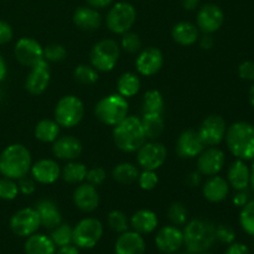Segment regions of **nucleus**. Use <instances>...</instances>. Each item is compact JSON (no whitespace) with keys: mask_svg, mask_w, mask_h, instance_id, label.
I'll use <instances>...</instances> for the list:
<instances>
[{"mask_svg":"<svg viewBox=\"0 0 254 254\" xmlns=\"http://www.w3.org/2000/svg\"><path fill=\"white\" fill-rule=\"evenodd\" d=\"M228 150L236 159L254 160V126L248 122H236L227 127L225 136Z\"/></svg>","mask_w":254,"mask_h":254,"instance_id":"2","label":"nucleus"},{"mask_svg":"<svg viewBox=\"0 0 254 254\" xmlns=\"http://www.w3.org/2000/svg\"><path fill=\"white\" fill-rule=\"evenodd\" d=\"M32 179L36 183L50 185L54 184L61 178V168L57 164V161L52 159H40L36 163H34L30 169Z\"/></svg>","mask_w":254,"mask_h":254,"instance_id":"22","label":"nucleus"},{"mask_svg":"<svg viewBox=\"0 0 254 254\" xmlns=\"http://www.w3.org/2000/svg\"><path fill=\"white\" fill-rule=\"evenodd\" d=\"M225 254H251L250 248L246 245L240 242H233L228 245V248L226 250Z\"/></svg>","mask_w":254,"mask_h":254,"instance_id":"51","label":"nucleus"},{"mask_svg":"<svg viewBox=\"0 0 254 254\" xmlns=\"http://www.w3.org/2000/svg\"><path fill=\"white\" fill-rule=\"evenodd\" d=\"M74 26L83 31H94L102 25V15L98 10L91 6H79L74 10L72 16Z\"/></svg>","mask_w":254,"mask_h":254,"instance_id":"26","label":"nucleus"},{"mask_svg":"<svg viewBox=\"0 0 254 254\" xmlns=\"http://www.w3.org/2000/svg\"><path fill=\"white\" fill-rule=\"evenodd\" d=\"M113 140L119 150L124 153H136L146 141L140 118L127 116L121 123L114 126Z\"/></svg>","mask_w":254,"mask_h":254,"instance_id":"4","label":"nucleus"},{"mask_svg":"<svg viewBox=\"0 0 254 254\" xmlns=\"http://www.w3.org/2000/svg\"><path fill=\"white\" fill-rule=\"evenodd\" d=\"M107 223H108V227L113 232L119 233V235L128 231L129 227H130V223H129L127 215L123 211L119 210H113L108 213V216H107Z\"/></svg>","mask_w":254,"mask_h":254,"instance_id":"38","label":"nucleus"},{"mask_svg":"<svg viewBox=\"0 0 254 254\" xmlns=\"http://www.w3.org/2000/svg\"><path fill=\"white\" fill-rule=\"evenodd\" d=\"M67 57V50L61 44H50L44 47V60L47 62H61Z\"/></svg>","mask_w":254,"mask_h":254,"instance_id":"44","label":"nucleus"},{"mask_svg":"<svg viewBox=\"0 0 254 254\" xmlns=\"http://www.w3.org/2000/svg\"><path fill=\"white\" fill-rule=\"evenodd\" d=\"M248 201H250V198H248V193L246 192V190L237 191V193L233 196V203L237 207H243Z\"/></svg>","mask_w":254,"mask_h":254,"instance_id":"52","label":"nucleus"},{"mask_svg":"<svg viewBox=\"0 0 254 254\" xmlns=\"http://www.w3.org/2000/svg\"><path fill=\"white\" fill-rule=\"evenodd\" d=\"M183 233L184 246L190 254L207 252L216 242V225L207 218L188 221Z\"/></svg>","mask_w":254,"mask_h":254,"instance_id":"1","label":"nucleus"},{"mask_svg":"<svg viewBox=\"0 0 254 254\" xmlns=\"http://www.w3.org/2000/svg\"><path fill=\"white\" fill-rule=\"evenodd\" d=\"M103 236V225L99 220L87 217L79 221L72 231V243L79 250L96 247Z\"/></svg>","mask_w":254,"mask_h":254,"instance_id":"8","label":"nucleus"},{"mask_svg":"<svg viewBox=\"0 0 254 254\" xmlns=\"http://www.w3.org/2000/svg\"><path fill=\"white\" fill-rule=\"evenodd\" d=\"M238 74L242 79L254 82V62L245 61L238 66Z\"/></svg>","mask_w":254,"mask_h":254,"instance_id":"49","label":"nucleus"},{"mask_svg":"<svg viewBox=\"0 0 254 254\" xmlns=\"http://www.w3.org/2000/svg\"><path fill=\"white\" fill-rule=\"evenodd\" d=\"M202 193L203 197L210 202H221L230 193V184L222 176H208V179L202 185Z\"/></svg>","mask_w":254,"mask_h":254,"instance_id":"25","label":"nucleus"},{"mask_svg":"<svg viewBox=\"0 0 254 254\" xmlns=\"http://www.w3.org/2000/svg\"><path fill=\"white\" fill-rule=\"evenodd\" d=\"M84 116V104L73 94L64 96L55 107V121L60 127L73 128L78 126Z\"/></svg>","mask_w":254,"mask_h":254,"instance_id":"7","label":"nucleus"},{"mask_svg":"<svg viewBox=\"0 0 254 254\" xmlns=\"http://www.w3.org/2000/svg\"><path fill=\"white\" fill-rule=\"evenodd\" d=\"M35 210L39 213L41 226L47 230H54L62 222V215L60 212L59 206L50 198L37 201L35 205Z\"/></svg>","mask_w":254,"mask_h":254,"instance_id":"24","label":"nucleus"},{"mask_svg":"<svg viewBox=\"0 0 254 254\" xmlns=\"http://www.w3.org/2000/svg\"><path fill=\"white\" fill-rule=\"evenodd\" d=\"M139 169L136 165L131 163H121L114 166L112 171L114 181H117L121 185H131L136 183L139 178Z\"/></svg>","mask_w":254,"mask_h":254,"instance_id":"35","label":"nucleus"},{"mask_svg":"<svg viewBox=\"0 0 254 254\" xmlns=\"http://www.w3.org/2000/svg\"><path fill=\"white\" fill-rule=\"evenodd\" d=\"M164 64L163 52L158 47H146L139 51L135 60V68L139 74L144 77H151L158 73Z\"/></svg>","mask_w":254,"mask_h":254,"instance_id":"15","label":"nucleus"},{"mask_svg":"<svg viewBox=\"0 0 254 254\" xmlns=\"http://www.w3.org/2000/svg\"><path fill=\"white\" fill-rule=\"evenodd\" d=\"M35 138L42 143H54L60 136V126L52 119H42L35 127Z\"/></svg>","mask_w":254,"mask_h":254,"instance_id":"33","label":"nucleus"},{"mask_svg":"<svg viewBox=\"0 0 254 254\" xmlns=\"http://www.w3.org/2000/svg\"><path fill=\"white\" fill-rule=\"evenodd\" d=\"M250 185L252 188L253 192H254V160L252 166H251V181H250Z\"/></svg>","mask_w":254,"mask_h":254,"instance_id":"59","label":"nucleus"},{"mask_svg":"<svg viewBox=\"0 0 254 254\" xmlns=\"http://www.w3.org/2000/svg\"><path fill=\"white\" fill-rule=\"evenodd\" d=\"M155 246L164 254L178 252L184 246L183 230L174 225L164 226L156 233Z\"/></svg>","mask_w":254,"mask_h":254,"instance_id":"18","label":"nucleus"},{"mask_svg":"<svg viewBox=\"0 0 254 254\" xmlns=\"http://www.w3.org/2000/svg\"><path fill=\"white\" fill-rule=\"evenodd\" d=\"M129 112V103L127 98L119 93L108 94L99 99L94 107V116L101 123L114 127L121 123Z\"/></svg>","mask_w":254,"mask_h":254,"instance_id":"5","label":"nucleus"},{"mask_svg":"<svg viewBox=\"0 0 254 254\" xmlns=\"http://www.w3.org/2000/svg\"><path fill=\"white\" fill-rule=\"evenodd\" d=\"M227 124L223 117L218 114H211L206 117L200 124L197 133L206 146H217L225 140Z\"/></svg>","mask_w":254,"mask_h":254,"instance_id":"12","label":"nucleus"},{"mask_svg":"<svg viewBox=\"0 0 254 254\" xmlns=\"http://www.w3.org/2000/svg\"><path fill=\"white\" fill-rule=\"evenodd\" d=\"M240 223L247 235L254 237V200L248 201L240 213Z\"/></svg>","mask_w":254,"mask_h":254,"instance_id":"41","label":"nucleus"},{"mask_svg":"<svg viewBox=\"0 0 254 254\" xmlns=\"http://www.w3.org/2000/svg\"><path fill=\"white\" fill-rule=\"evenodd\" d=\"M186 184H188L190 188H195V186H198L201 184V174L198 171H193V173H190L188 176H186Z\"/></svg>","mask_w":254,"mask_h":254,"instance_id":"54","label":"nucleus"},{"mask_svg":"<svg viewBox=\"0 0 254 254\" xmlns=\"http://www.w3.org/2000/svg\"><path fill=\"white\" fill-rule=\"evenodd\" d=\"M14 36L12 27L7 22L0 20V45H5L10 42Z\"/></svg>","mask_w":254,"mask_h":254,"instance_id":"50","label":"nucleus"},{"mask_svg":"<svg viewBox=\"0 0 254 254\" xmlns=\"http://www.w3.org/2000/svg\"><path fill=\"white\" fill-rule=\"evenodd\" d=\"M180 1L184 9L189 10V11L195 10L198 6V4H200V0H180Z\"/></svg>","mask_w":254,"mask_h":254,"instance_id":"57","label":"nucleus"},{"mask_svg":"<svg viewBox=\"0 0 254 254\" xmlns=\"http://www.w3.org/2000/svg\"><path fill=\"white\" fill-rule=\"evenodd\" d=\"M198 254H213V253H208V252H202V253H198Z\"/></svg>","mask_w":254,"mask_h":254,"instance_id":"62","label":"nucleus"},{"mask_svg":"<svg viewBox=\"0 0 254 254\" xmlns=\"http://www.w3.org/2000/svg\"><path fill=\"white\" fill-rule=\"evenodd\" d=\"M73 203L82 212L91 213L99 206V193L96 186L88 183L78 184L73 191Z\"/></svg>","mask_w":254,"mask_h":254,"instance_id":"20","label":"nucleus"},{"mask_svg":"<svg viewBox=\"0 0 254 254\" xmlns=\"http://www.w3.org/2000/svg\"><path fill=\"white\" fill-rule=\"evenodd\" d=\"M215 45V39L212 34H203L200 39V46L203 50H211Z\"/></svg>","mask_w":254,"mask_h":254,"instance_id":"53","label":"nucleus"},{"mask_svg":"<svg viewBox=\"0 0 254 254\" xmlns=\"http://www.w3.org/2000/svg\"><path fill=\"white\" fill-rule=\"evenodd\" d=\"M19 186L16 180L9 178H0V200L12 201L19 195Z\"/></svg>","mask_w":254,"mask_h":254,"instance_id":"42","label":"nucleus"},{"mask_svg":"<svg viewBox=\"0 0 254 254\" xmlns=\"http://www.w3.org/2000/svg\"><path fill=\"white\" fill-rule=\"evenodd\" d=\"M171 37L180 46H191L196 44L200 37V30L190 21H180L174 25L171 30Z\"/></svg>","mask_w":254,"mask_h":254,"instance_id":"29","label":"nucleus"},{"mask_svg":"<svg viewBox=\"0 0 254 254\" xmlns=\"http://www.w3.org/2000/svg\"><path fill=\"white\" fill-rule=\"evenodd\" d=\"M32 165L31 153L22 144H11L0 154V175L19 180L30 173Z\"/></svg>","mask_w":254,"mask_h":254,"instance_id":"3","label":"nucleus"},{"mask_svg":"<svg viewBox=\"0 0 254 254\" xmlns=\"http://www.w3.org/2000/svg\"><path fill=\"white\" fill-rule=\"evenodd\" d=\"M17 186H19V192H21L22 195H32L36 190L35 180L27 175L17 180Z\"/></svg>","mask_w":254,"mask_h":254,"instance_id":"48","label":"nucleus"},{"mask_svg":"<svg viewBox=\"0 0 254 254\" xmlns=\"http://www.w3.org/2000/svg\"><path fill=\"white\" fill-rule=\"evenodd\" d=\"M136 21V10L131 4L121 1L109 9L106 17V25L113 34L123 35L130 31Z\"/></svg>","mask_w":254,"mask_h":254,"instance_id":"9","label":"nucleus"},{"mask_svg":"<svg viewBox=\"0 0 254 254\" xmlns=\"http://www.w3.org/2000/svg\"><path fill=\"white\" fill-rule=\"evenodd\" d=\"M121 47L128 54H138L141 50V40L138 34L128 31L122 35Z\"/></svg>","mask_w":254,"mask_h":254,"instance_id":"43","label":"nucleus"},{"mask_svg":"<svg viewBox=\"0 0 254 254\" xmlns=\"http://www.w3.org/2000/svg\"><path fill=\"white\" fill-rule=\"evenodd\" d=\"M140 121L146 139H149V140H156L164 133L165 123H164V119L161 117V114H143Z\"/></svg>","mask_w":254,"mask_h":254,"instance_id":"31","label":"nucleus"},{"mask_svg":"<svg viewBox=\"0 0 254 254\" xmlns=\"http://www.w3.org/2000/svg\"><path fill=\"white\" fill-rule=\"evenodd\" d=\"M141 111L143 114L156 113L161 114L164 111V97L158 89H150L145 92L141 103Z\"/></svg>","mask_w":254,"mask_h":254,"instance_id":"36","label":"nucleus"},{"mask_svg":"<svg viewBox=\"0 0 254 254\" xmlns=\"http://www.w3.org/2000/svg\"><path fill=\"white\" fill-rule=\"evenodd\" d=\"M24 251L26 254H55L56 246L50 236L36 232L26 238Z\"/></svg>","mask_w":254,"mask_h":254,"instance_id":"30","label":"nucleus"},{"mask_svg":"<svg viewBox=\"0 0 254 254\" xmlns=\"http://www.w3.org/2000/svg\"><path fill=\"white\" fill-rule=\"evenodd\" d=\"M106 179L107 173L103 168H101V166H94V168L87 170L86 183L91 184V185L96 186V188L101 186L102 184L106 181Z\"/></svg>","mask_w":254,"mask_h":254,"instance_id":"46","label":"nucleus"},{"mask_svg":"<svg viewBox=\"0 0 254 254\" xmlns=\"http://www.w3.org/2000/svg\"><path fill=\"white\" fill-rule=\"evenodd\" d=\"M73 77L81 84H94L98 81V71L92 64H81L74 68Z\"/></svg>","mask_w":254,"mask_h":254,"instance_id":"37","label":"nucleus"},{"mask_svg":"<svg viewBox=\"0 0 254 254\" xmlns=\"http://www.w3.org/2000/svg\"><path fill=\"white\" fill-rule=\"evenodd\" d=\"M168 158V150L163 143L150 140L144 143L136 151V161L143 170L156 171L164 165Z\"/></svg>","mask_w":254,"mask_h":254,"instance_id":"10","label":"nucleus"},{"mask_svg":"<svg viewBox=\"0 0 254 254\" xmlns=\"http://www.w3.org/2000/svg\"><path fill=\"white\" fill-rule=\"evenodd\" d=\"M7 74V67H6V62H5L4 57L0 55V82L4 81L5 77Z\"/></svg>","mask_w":254,"mask_h":254,"instance_id":"58","label":"nucleus"},{"mask_svg":"<svg viewBox=\"0 0 254 254\" xmlns=\"http://www.w3.org/2000/svg\"><path fill=\"white\" fill-rule=\"evenodd\" d=\"M250 102H251V106L254 108V82L250 88Z\"/></svg>","mask_w":254,"mask_h":254,"instance_id":"60","label":"nucleus"},{"mask_svg":"<svg viewBox=\"0 0 254 254\" xmlns=\"http://www.w3.org/2000/svg\"><path fill=\"white\" fill-rule=\"evenodd\" d=\"M14 55L20 64L31 68L44 60V47L32 37H21L15 44Z\"/></svg>","mask_w":254,"mask_h":254,"instance_id":"13","label":"nucleus"},{"mask_svg":"<svg viewBox=\"0 0 254 254\" xmlns=\"http://www.w3.org/2000/svg\"><path fill=\"white\" fill-rule=\"evenodd\" d=\"M170 254H190V253H186V252H179V251H178V252H174V253H170Z\"/></svg>","mask_w":254,"mask_h":254,"instance_id":"61","label":"nucleus"},{"mask_svg":"<svg viewBox=\"0 0 254 254\" xmlns=\"http://www.w3.org/2000/svg\"><path fill=\"white\" fill-rule=\"evenodd\" d=\"M41 227L39 213L35 207H25L16 211L10 218V230L17 237L27 238Z\"/></svg>","mask_w":254,"mask_h":254,"instance_id":"11","label":"nucleus"},{"mask_svg":"<svg viewBox=\"0 0 254 254\" xmlns=\"http://www.w3.org/2000/svg\"><path fill=\"white\" fill-rule=\"evenodd\" d=\"M216 241H220L225 245H231L236 241L235 230L228 225L216 226Z\"/></svg>","mask_w":254,"mask_h":254,"instance_id":"47","label":"nucleus"},{"mask_svg":"<svg viewBox=\"0 0 254 254\" xmlns=\"http://www.w3.org/2000/svg\"><path fill=\"white\" fill-rule=\"evenodd\" d=\"M87 170L88 169L83 163L72 160L61 169V178L64 183L71 184V185H78L86 180Z\"/></svg>","mask_w":254,"mask_h":254,"instance_id":"32","label":"nucleus"},{"mask_svg":"<svg viewBox=\"0 0 254 254\" xmlns=\"http://www.w3.org/2000/svg\"><path fill=\"white\" fill-rule=\"evenodd\" d=\"M225 22V12L218 5L205 4L200 7L196 16V26L202 34H213L222 27Z\"/></svg>","mask_w":254,"mask_h":254,"instance_id":"14","label":"nucleus"},{"mask_svg":"<svg viewBox=\"0 0 254 254\" xmlns=\"http://www.w3.org/2000/svg\"><path fill=\"white\" fill-rule=\"evenodd\" d=\"M146 245L143 236L135 231L121 233L114 245L116 254H145Z\"/></svg>","mask_w":254,"mask_h":254,"instance_id":"23","label":"nucleus"},{"mask_svg":"<svg viewBox=\"0 0 254 254\" xmlns=\"http://www.w3.org/2000/svg\"><path fill=\"white\" fill-rule=\"evenodd\" d=\"M226 163V155L216 146L205 148L197 156V171L201 175H218Z\"/></svg>","mask_w":254,"mask_h":254,"instance_id":"16","label":"nucleus"},{"mask_svg":"<svg viewBox=\"0 0 254 254\" xmlns=\"http://www.w3.org/2000/svg\"><path fill=\"white\" fill-rule=\"evenodd\" d=\"M117 89L118 93L124 98H131L135 96L140 89V78L136 73L126 72L122 74L117 81Z\"/></svg>","mask_w":254,"mask_h":254,"instance_id":"34","label":"nucleus"},{"mask_svg":"<svg viewBox=\"0 0 254 254\" xmlns=\"http://www.w3.org/2000/svg\"><path fill=\"white\" fill-rule=\"evenodd\" d=\"M72 231L73 228L67 223H60L57 227L51 230V237L52 242L55 243L56 247H64V246L71 245L72 243Z\"/></svg>","mask_w":254,"mask_h":254,"instance_id":"40","label":"nucleus"},{"mask_svg":"<svg viewBox=\"0 0 254 254\" xmlns=\"http://www.w3.org/2000/svg\"><path fill=\"white\" fill-rule=\"evenodd\" d=\"M168 218L174 226H185L189 221V211L183 202H173L168 208Z\"/></svg>","mask_w":254,"mask_h":254,"instance_id":"39","label":"nucleus"},{"mask_svg":"<svg viewBox=\"0 0 254 254\" xmlns=\"http://www.w3.org/2000/svg\"><path fill=\"white\" fill-rule=\"evenodd\" d=\"M50 79H51V71H50L49 62L42 60L31 67L25 81V88L30 94L39 96L46 91L50 84Z\"/></svg>","mask_w":254,"mask_h":254,"instance_id":"17","label":"nucleus"},{"mask_svg":"<svg viewBox=\"0 0 254 254\" xmlns=\"http://www.w3.org/2000/svg\"><path fill=\"white\" fill-rule=\"evenodd\" d=\"M129 223H130L131 230L140 233L141 236L150 235L158 227L159 218L154 211L141 208V210H138L133 213Z\"/></svg>","mask_w":254,"mask_h":254,"instance_id":"28","label":"nucleus"},{"mask_svg":"<svg viewBox=\"0 0 254 254\" xmlns=\"http://www.w3.org/2000/svg\"><path fill=\"white\" fill-rule=\"evenodd\" d=\"M88 6L94 7V9H104V7L109 6L113 2V0H86Z\"/></svg>","mask_w":254,"mask_h":254,"instance_id":"55","label":"nucleus"},{"mask_svg":"<svg viewBox=\"0 0 254 254\" xmlns=\"http://www.w3.org/2000/svg\"><path fill=\"white\" fill-rule=\"evenodd\" d=\"M227 181L235 190H247L251 181V168L246 161L236 159L227 171Z\"/></svg>","mask_w":254,"mask_h":254,"instance_id":"27","label":"nucleus"},{"mask_svg":"<svg viewBox=\"0 0 254 254\" xmlns=\"http://www.w3.org/2000/svg\"><path fill=\"white\" fill-rule=\"evenodd\" d=\"M205 148L206 145L201 140L197 130H193V129L183 131L176 141V154L181 159L197 158Z\"/></svg>","mask_w":254,"mask_h":254,"instance_id":"19","label":"nucleus"},{"mask_svg":"<svg viewBox=\"0 0 254 254\" xmlns=\"http://www.w3.org/2000/svg\"><path fill=\"white\" fill-rule=\"evenodd\" d=\"M83 151L81 140L73 135L59 136L52 143V154L61 160H77Z\"/></svg>","mask_w":254,"mask_h":254,"instance_id":"21","label":"nucleus"},{"mask_svg":"<svg viewBox=\"0 0 254 254\" xmlns=\"http://www.w3.org/2000/svg\"><path fill=\"white\" fill-rule=\"evenodd\" d=\"M159 178L158 174L154 170H143V173L139 174L138 184L140 189L145 191H151L158 186Z\"/></svg>","mask_w":254,"mask_h":254,"instance_id":"45","label":"nucleus"},{"mask_svg":"<svg viewBox=\"0 0 254 254\" xmlns=\"http://www.w3.org/2000/svg\"><path fill=\"white\" fill-rule=\"evenodd\" d=\"M121 56V46L113 39H104L97 42L91 50V64L98 72H109L116 67Z\"/></svg>","mask_w":254,"mask_h":254,"instance_id":"6","label":"nucleus"},{"mask_svg":"<svg viewBox=\"0 0 254 254\" xmlns=\"http://www.w3.org/2000/svg\"><path fill=\"white\" fill-rule=\"evenodd\" d=\"M55 254H79V248L71 243V245L64 246V247H59Z\"/></svg>","mask_w":254,"mask_h":254,"instance_id":"56","label":"nucleus"}]
</instances>
